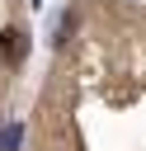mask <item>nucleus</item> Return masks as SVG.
<instances>
[{"instance_id": "1", "label": "nucleus", "mask_w": 146, "mask_h": 151, "mask_svg": "<svg viewBox=\"0 0 146 151\" xmlns=\"http://www.w3.org/2000/svg\"><path fill=\"white\" fill-rule=\"evenodd\" d=\"M19 142H24V123H5L0 127V151H19Z\"/></svg>"}, {"instance_id": "2", "label": "nucleus", "mask_w": 146, "mask_h": 151, "mask_svg": "<svg viewBox=\"0 0 146 151\" xmlns=\"http://www.w3.org/2000/svg\"><path fill=\"white\" fill-rule=\"evenodd\" d=\"M0 47H5V57H19V52H24V38H19L14 28H5V33H0Z\"/></svg>"}]
</instances>
